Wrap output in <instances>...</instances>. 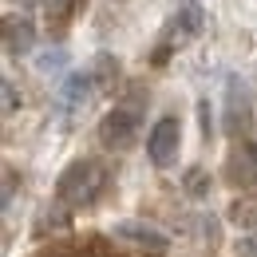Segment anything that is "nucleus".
Here are the masks:
<instances>
[{
  "instance_id": "obj_19",
  "label": "nucleus",
  "mask_w": 257,
  "mask_h": 257,
  "mask_svg": "<svg viewBox=\"0 0 257 257\" xmlns=\"http://www.w3.org/2000/svg\"><path fill=\"white\" fill-rule=\"evenodd\" d=\"M237 249H241V253H245V257H257V237H245V241H241Z\"/></svg>"
},
{
  "instance_id": "obj_9",
  "label": "nucleus",
  "mask_w": 257,
  "mask_h": 257,
  "mask_svg": "<svg viewBox=\"0 0 257 257\" xmlns=\"http://www.w3.org/2000/svg\"><path fill=\"white\" fill-rule=\"evenodd\" d=\"M67 233L71 229V214H67V206L64 202H56V206H48V210H40V218H36V237H44V233Z\"/></svg>"
},
{
  "instance_id": "obj_15",
  "label": "nucleus",
  "mask_w": 257,
  "mask_h": 257,
  "mask_svg": "<svg viewBox=\"0 0 257 257\" xmlns=\"http://www.w3.org/2000/svg\"><path fill=\"white\" fill-rule=\"evenodd\" d=\"M0 174H4V190H0V206H12V198H16V178H20V174H16V166H8V162L0 166Z\"/></svg>"
},
{
  "instance_id": "obj_16",
  "label": "nucleus",
  "mask_w": 257,
  "mask_h": 257,
  "mask_svg": "<svg viewBox=\"0 0 257 257\" xmlns=\"http://www.w3.org/2000/svg\"><path fill=\"white\" fill-rule=\"evenodd\" d=\"M0 87H4V115H16V111H20V103H24L20 91H16V83L4 75V79H0Z\"/></svg>"
},
{
  "instance_id": "obj_8",
  "label": "nucleus",
  "mask_w": 257,
  "mask_h": 257,
  "mask_svg": "<svg viewBox=\"0 0 257 257\" xmlns=\"http://www.w3.org/2000/svg\"><path fill=\"white\" fill-rule=\"evenodd\" d=\"M0 32H4V52H8V56H28L36 48V24L28 16L8 12L4 24H0Z\"/></svg>"
},
{
  "instance_id": "obj_11",
  "label": "nucleus",
  "mask_w": 257,
  "mask_h": 257,
  "mask_svg": "<svg viewBox=\"0 0 257 257\" xmlns=\"http://www.w3.org/2000/svg\"><path fill=\"white\" fill-rule=\"evenodd\" d=\"M229 222L237 229H253L257 233V198H237L229 206Z\"/></svg>"
},
{
  "instance_id": "obj_5",
  "label": "nucleus",
  "mask_w": 257,
  "mask_h": 257,
  "mask_svg": "<svg viewBox=\"0 0 257 257\" xmlns=\"http://www.w3.org/2000/svg\"><path fill=\"white\" fill-rule=\"evenodd\" d=\"M225 182L237 190L257 186V143L253 139H233L225 151Z\"/></svg>"
},
{
  "instance_id": "obj_13",
  "label": "nucleus",
  "mask_w": 257,
  "mask_h": 257,
  "mask_svg": "<svg viewBox=\"0 0 257 257\" xmlns=\"http://www.w3.org/2000/svg\"><path fill=\"white\" fill-rule=\"evenodd\" d=\"M36 67H40L44 75H56V71H64V67H67V52H64V48H52V52L36 56Z\"/></svg>"
},
{
  "instance_id": "obj_17",
  "label": "nucleus",
  "mask_w": 257,
  "mask_h": 257,
  "mask_svg": "<svg viewBox=\"0 0 257 257\" xmlns=\"http://www.w3.org/2000/svg\"><path fill=\"white\" fill-rule=\"evenodd\" d=\"M28 8H36V12H44V16H60L67 8V0H24Z\"/></svg>"
},
{
  "instance_id": "obj_4",
  "label": "nucleus",
  "mask_w": 257,
  "mask_h": 257,
  "mask_svg": "<svg viewBox=\"0 0 257 257\" xmlns=\"http://www.w3.org/2000/svg\"><path fill=\"white\" fill-rule=\"evenodd\" d=\"M178 151H182V123L174 115H162L159 123L151 127V135H147V159L155 162L159 170H166L170 162L178 159Z\"/></svg>"
},
{
  "instance_id": "obj_18",
  "label": "nucleus",
  "mask_w": 257,
  "mask_h": 257,
  "mask_svg": "<svg viewBox=\"0 0 257 257\" xmlns=\"http://www.w3.org/2000/svg\"><path fill=\"white\" fill-rule=\"evenodd\" d=\"M198 111H202V135H210V131H214V123H210V103L202 99V103H198Z\"/></svg>"
},
{
  "instance_id": "obj_10",
  "label": "nucleus",
  "mask_w": 257,
  "mask_h": 257,
  "mask_svg": "<svg viewBox=\"0 0 257 257\" xmlns=\"http://www.w3.org/2000/svg\"><path fill=\"white\" fill-rule=\"evenodd\" d=\"M206 28V12L198 8V4H186V8H178V16H174V28L170 32H178V36H198Z\"/></svg>"
},
{
  "instance_id": "obj_1",
  "label": "nucleus",
  "mask_w": 257,
  "mask_h": 257,
  "mask_svg": "<svg viewBox=\"0 0 257 257\" xmlns=\"http://www.w3.org/2000/svg\"><path fill=\"white\" fill-rule=\"evenodd\" d=\"M103 186H107V166L99 159H75V162H67L64 174L56 178V198L67 210H79V206L99 202Z\"/></svg>"
},
{
  "instance_id": "obj_12",
  "label": "nucleus",
  "mask_w": 257,
  "mask_h": 257,
  "mask_svg": "<svg viewBox=\"0 0 257 257\" xmlns=\"http://www.w3.org/2000/svg\"><path fill=\"white\" fill-rule=\"evenodd\" d=\"M182 182H186V194H190V198H206V194H210V174H206L202 166H190Z\"/></svg>"
},
{
  "instance_id": "obj_7",
  "label": "nucleus",
  "mask_w": 257,
  "mask_h": 257,
  "mask_svg": "<svg viewBox=\"0 0 257 257\" xmlns=\"http://www.w3.org/2000/svg\"><path fill=\"white\" fill-rule=\"evenodd\" d=\"M95 95V75L91 71H71L60 79V87H56V103L64 107V111H83V103Z\"/></svg>"
},
{
  "instance_id": "obj_14",
  "label": "nucleus",
  "mask_w": 257,
  "mask_h": 257,
  "mask_svg": "<svg viewBox=\"0 0 257 257\" xmlns=\"http://www.w3.org/2000/svg\"><path fill=\"white\" fill-rule=\"evenodd\" d=\"M91 75H95V83L111 87V83H115V75H119V64H115L111 56H99V60H95V71H91Z\"/></svg>"
},
{
  "instance_id": "obj_2",
  "label": "nucleus",
  "mask_w": 257,
  "mask_h": 257,
  "mask_svg": "<svg viewBox=\"0 0 257 257\" xmlns=\"http://www.w3.org/2000/svg\"><path fill=\"white\" fill-rule=\"evenodd\" d=\"M139 127H143V107L139 103H119L99 119V143L107 151H127L139 139Z\"/></svg>"
},
{
  "instance_id": "obj_6",
  "label": "nucleus",
  "mask_w": 257,
  "mask_h": 257,
  "mask_svg": "<svg viewBox=\"0 0 257 257\" xmlns=\"http://www.w3.org/2000/svg\"><path fill=\"white\" fill-rule=\"evenodd\" d=\"M111 237L131 241V245H143V249H151V253H166V245H170V237L162 233L159 225L143 222V218H123V222H115Z\"/></svg>"
},
{
  "instance_id": "obj_3",
  "label": "nucleus",
  "mask_w": 257,
  "mask_h": 257,
  "mask_svg": "<svg viewBox=\"0 0 257 257\" xmlns=\"http://www.w3.org/2000/svg\"><path fill=\"white\" fill-rule=\"evenodd\" d=\"M249 127H253V95L233 75L225 83V135L229 139H249Z\"/></svg>"
}]
</instances>
